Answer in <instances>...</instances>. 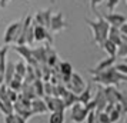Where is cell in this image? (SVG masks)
Instances as JSON below:
<instances>
[{"label":"cell","mask_w":127,"mask_h":123,"mask_svg":"<svg viewBox=\"0 0 127 123\" xmlns=\"http://www.w3.org/2000/svg\"><path fill=\"white\" fill-rule=\"evenodd\" d=\"M30 109H32V113H33V116H36V115H44V113L47 112L46 103H44V100L40 99V97H36V99L32 100Z\"/></svg>","instance_id":"15"},{"label":"cell","mask_w":127,"mask_h":123,"mask_svg":"<svg viewBox=\"0 0 127 123\" xmlns=\"http://www.w3.org/2000/svg\"><path fill=\"white\" fill-rule=\"evenodd\" d=\"M7 53H9V46L7 44L0 47V73L4 72V67H6V63H7Z\"/></svg>","instance_id":"27"},{"label":"cell","mask_w":127,"mask_h":123,"mask_svg":"<svg viewBox=\"0 0 127 123\" xmlns=\"http://www.w3.org/2000/svg\"><path fill=\"white\" fill-rule=\"evenodd\" d=\"M33 36H34V41H39V43L40 41H47L49 46H53V35L46 27L33 24Z\"/></svg>","instance_id":"8"},{"label":"cell","mask_w":127,"mask_h":123,"mask_svg":"<svg viewBox=\"0 0 127 123\" xmlns=\"http://www.w3.org/2000/svg\"><path fill=\"white\" fill-rule=\"evenodd\" d=\"M52 16H53V7L49 6L46 9H41L39 12H36L33 19H32V23L34 24V26H43V27L49 29Z\"/></svg>","instance_id":"4"},{"label":"cell","mask_w":127,"mask_h":123,"mask_svg":"<svg viewBox=\"0 0 127 123\" xmlns=\"http://www.w3.org/2000/svg\"><path fill=\"white\" fill-rule=\"evenodd\" d=\"M101 49H103L104 52L109 54L110 57H116V52H117V46H116L114 43H111L110 40H104L103 44H101Z\"/></svg>","instance_id":"25"},{"label":"cell","mask_w":127,"mask_h":123,"mask_svg":"<svg viewBox=\"0 0 127 123\" xmlns=\"http://www.w3.org/2000/svg\"><path fill=\"white\" fill-rule=\"evenodd\" d=\"M92 82L97 83L100 86H119L120 83H126L127 82V76H123L120 75L119 72L114 69V66L113 67H110L107 70L101 72V73H98V75H94L92 76Z\"/></svg>","instance_id":"2"},{"label":"cell","mask_w":127,"mask_h":123,"mask_svg":"<svg viewBox=\"0 0 127 123\" xmlns=\"http://www.w3.org/2000/svg\"><path fill=\"white\" fill-rule=\"evenodd\" d=\"M107 40H110L111 43H114L116 46H119L121 43V33L120 30L117 27H111L110 26V30H109V35H107Z\"/></svg>","instance_id":"20"},{"label":"cell","mask_w":127,"mask_h":123,"mask_svg":"<svg viewBox=\"0 0 127 123\" xmlns=\"http://www.w3.org/2000/svg\"><path fill=\"white\" fill-rule=\"evenodd\" d=\"M127 56V43L121 40V43L117 46V52H116V57H126Z\"/></svg>","instance_id":"29"},{"label":"cell","mask_w":127,"mask_h":123,"mask_svg":"<svg viewBox=\"0 0 127 123\" xmlns=\"http://www.w3.org/2000/svg\"><path fill=\"white\" fill-rule=\"evenodd\" d=\"M32 86H33V90H34L36 97L43 99V97H44V82H43L41 79H36L34 82L32 83Z\"/></svg>","instance_id":"23"},{"label":"cell","mask_w":127,"mask_h":123,"mask_svg":"<svg viewBox=\"0 0 127 123\" xmlns=\"http://www.w3.org/2000/svg\"><path fill=\"white\" fill-rule=\"evenodd\" d=\"M97 14V19L96 20H92V19H86V23L89 24V27L92 29L93 32V40L97 44L98 47L103 44L104 40H107V35H109L110 30V24L103 19V16L100 13L96 12Z\"/></svg>","instance_id":"1"},{"label":"cell","mask_w":127,"mask_h":123,"mask_svg":"<svg viewBox=\"0 0 127 123\" xmlns=\"http://www.w3.org/2000/svg\"><path fill=\"white\" fill-rule=\"evenodd\" d=\"M13 50L20 54V57L23 59L24 62L30 66H37V62L34 60L33 57V49L27 44H16V46L13 47Z\"/></svg>","instance_id":"7"},{"label":"cell","mask_w":127,"mask_h":123,"mask_svg":"<svg viewBox=\"0 0 127 123\" xmlns=\"http://www.w3.org/2000/svg\"><path fill=\"white\" fill-rule=\"evenodd\" d=\"M126 1H127V0H126Z\"/></svg>","instance_id":"45"},{"label":"cell","mask_w":127,"mask_h":123,"mask_svg":"<svg viewBox=\"0 0 127 123\" xmlns=\"http://www.w3.org/2000/svg\"><path fill=\"white\" fill-rule=\"evenodd\" d=\"M97 123H111V122H110V117L107 113L100 112V113H97Z\"/></svg>","instance_id":"32"},{"label":"cell","mask_w":127,"mask_h":123,"mask_svg":"<svg viewBox=\"0 0 127 123\" xmlns=\"http://www.w3.org/2000/svg\"><path fill=\"white\" fill-rule=\"evenodd\" d=\"M26 70H27V63L24 62L23 59H20L17 63H14V75H17V76H20L22 79H24Z\"/></svg>","instance_id":"26"},{"label":"cell","mask_w":127,"mask_h":123,"mask_svg":"<svg viewBox=\"0 0 127 123\" xmlns=\"http://www.w3.org/2000/svg\"><path fill=\"white\" fill-rule=\"evenodd\" d=\"M92 99H93L92 87H90V86H86V87H84V90L79 94V103H81V105H87V103H89Z\"/></svg>","instance_id":"24"},{"label":"cell","mask_w":127,"mask_h":123,"mask_svg":"<svg viewBox=\"0 0 127 123\" xmlns=\"http://www.w3.org/2000/svg\"><path fill=\"white\" fill-rule=\"evenodd\" d=\"M114 69L120 75H123V76H127V65L126 63H119V65H114Z\"/></svg>","instance_id":"34"},{"label":"cell","mask_w":127,"mask_h":123,"mask_svg":"<svg viewBox=\"0 0 127 123\" xmlns=\"http://www.w3.org/2000/svg\"><path fill=\"white\" fill-rule=\"evenodd\" d=\"M119 3H120V0H107V3H106L107 10L109 12H114V9L119 6Z\"/></svg>","instance_id":"35"},{"label":"cell","mask_w":127,"mask_h":123,"mask_svg":"<svg viewBox=\"0 0 127 123\" xmlns=\"http://www.w3.org/2000/svg\"><path fill=\"white\" fill-rule=\"evenodd\" d=\"M103 1H104V0H90V7H92L93 12H94V13L97 12V6H100Z\"/></svg>","instance_id":"38"},{"label":"cell","mask_w":127,"mask_h":123,"mask_svg":"<svg viewBox=\"0 0 127 123\" xmlns=\"http://www.w3.org/2000/svg\"><path fill=\"white\" fill-rule=\"evenodd\" d=\"M69 27V23L64 17L63 12H57L52 16V20H50V24H49V30L52 35H56V33H60Z\"/></svg>","instance_id":"5"},{"label":"cell","mask_w":127,"mask_h":123,"mask_svg":"<svg viewBox=\"0 0 127 123\" xmlns=\"http://www.w3.org/2000/svg\"><path fill=\"white\" fill-rule=\"evenodd\" d=\"M0 113H3L4 116L14 113V112H13V105H7L3 100H0Z\"/></svg>","instance_id":"30"},{"label":"cell","mask_w":127,"mask_h":123,"mask_svg":"<svg viewBox=\"0 0 127 123\" xmlns=\"http://www.w3.org/2000/svg\"><path fill=\"white\" fill-rule=\"evenodd\" d=\"M116 59L117 57H110V56H107L106 59L100 60L94 67H90V69H89V73H90L92 76H94V75H98V73H101V72L107 70L110 67H113V66L116 65Z\"/></svg>","instance_id":"10"},{"label":"cell","mask_w":127,"mask_h":123,"mask_svg":"<svg viewBox=\"0 0 127 123\" xmlns=\"http://www.w3.org/2000/svg\"><path fill=\"white\" fill-rule=\"evenodd\" d=\"M46 49H47V62H46V65L49 66L50 69H54V67L59 65V54H57V52L53 49V46L46 44Z\"/></svg>","instance_id":"17"},{"label":"cell","mask_w":127,"mask_h":123,"mask_svg":"<svg viewBox=\"0 0 127 123\" xmlns=\"http://www.w3.org/2000/svg\"><path fill=\"white\" fill-rule=\"evenodd\" d=\"M87 115H89V110L81 103H76L70 107V116H71V120L74 123H83L86 120Z\"/></svg>","instance_id":"9"},{"label":"cell","mask_w":127,"mask_h":123,"mask_svg":"<svg viewBox=\"0 0 127 123\" xmlns=\"http://www.w3.org/2000/svg\"><path fill=\"white\" fill-rule=\"evenodd\" d=\"M93 102H94V105H96V112H97V113L103 112L104 107L107 106V100L104 97V92H103V87H101V86L97 89L96 94L93 96Z\"/></svg>","instance_id":"14"},{"label":"cell","mask_w":127,"mask_h":123,"mask_svg":"<svg viewBox=\"0 0 127 123\" xmlns=\"http://www.w3.org/2000/svg\"><path fill=\"white\" fill-rule=\"evenodd\" d=\"M9 100L14 105V103L19 100V92H14V90H12V89H9Z\"/></svg>","instance_id":"37"},{"label":"cell","mask_w":127,"mask_h":123,"mask_svg":"<svg viewBox=\"0 0 127 123\" xmlns=\"http://www.w3.org/2000/svg\"><path fill=\"white\" fill-rule=\"evenodd\" d=\"M126 116H127V115H126ZM126 123H127V117H126Z\"/></svg>","instance_id":"44"},{"label":"cell","mask_w":127,"mask_h":123,"mask_svg":"<svg viewBox=\"0 0 127 123\" xmlns=\"http://www.w3.org/2000/svg\"><path fill=\"white\" fill-rule=\"evenodd\" d=\"M124 59H126V65H127V56H126V57H124Z\"/></svg>","instance_id":"43"},{"label":"cell","mask_w":127,"mask_h":123,"mask_svg":"<svg viewBox=\"0 0 127 123\" xmlns=\"http://www.w3.org/2000/svg\"><path fill=\"white\" fill-rule=\"evenodd\" d=\"M49 123H66L64 122V112H52L49 116Z\"/></svg>","instance_id":"28"},{"label":"cell","mask_w":127,"mask_h":123,"mask_svg":"<svg viewBox=\"0 0 127 123\" xmlns=\"http://www.w3.org/2000/svg\"><path fill=\"white\" fill-rule=\"evenodd\" d=\"M44 103H46L47 112H64L66 107L63 105V100L60 97H54V96H44L43 97Z\"/></svg>","instance_id":"12"},{"label":"cell","mask_w":127,"mask_h":123,"mask_svg":"<svg viewBox=\"0 0 127 123\" xmlns=\"http://www.w3.org/2000/svg\"><path fill=\"white\" fill-rule=\"evenodd\" d=\"M56 69L60 73V76H71L73 75V66L69 62H59Z\"/></svg>","instance_id":"19"},{"label":"cell","mask_w":127,"mask_h":123,"mask_svg":"<svg viewBox=\"0 0 127 123\" xmlns=\"http://www.w3.org/2000/svg\"><path fill=\"white\" fill-rule=\"evenodd\" d=\"M86 123H97V112L96 110L89 112V115L86 117Z\"/></svg>","instance_id":"33"},{"label":"cell","mask_w":127,"mask_h":123,"mask_svg":"<svg viewBox=\"0 0 127 123\" xmlns=\"http://www.w3.org/2000/svg\"><path fill=\"white\" fill-rule=\"evenodd\" d=\"M103 92H104V97L107 100V105L120 103L121 92L116 86H106V87H103Z\"/></svg>","instance_id":"13"},{"label":"cell","mask_w":127,"mask_h":123,"mask_svg":"<svg viewBox=\"0 0 127 123\" xmlns=\"http://www.w3.org/2000/svg\"><path fill=\"white\" fill-rule=\"evenodd\" d=\"M14 116H16V122H17V123H27V120L23 119L22 116H19V115H16V113H14Z\"/></svg>","instance_id":"41"},{"label":"cell","mask_w":127,"mask_h":123,"mask_svg":"<svg viewBox=\"0 0 127 123\" xmlns=\"http://www.w3.org/2000/svg\"><path fill=\"white\" fill-rule=\"evenodd\" d=\"M66 86V89L67 90H70V92H73L74 94H79L84 90V87H86V82H84V79L79 75V73H74L73 72V75H71V77H70V82L67 83V84H64Z\"/></svg>","instance_id":"6"},{"label":"cell","mask_w":127,"mask_h":123,"mask_svg":"<svg viewBox=\"0 0 127 123\" xmlns=\"http://www.w3.org/2000/svg\"><path fill=\"white\" fill-rule=\"evenodd\" d=\"M4 123H17L16 122V116H14V113L4 116Z\"/></svg>","instance_id":"39"},{"label":"cell","mask_w":127,"mask_h":123,"mask_svg":"<svg viewBox=\"0 0 127 123\" xmlns=\"http://www.w3.org/2000/svg\"><path fill=\"white\" fill-rule=\"evenodd\" d=\"M3 76H4V83H6V84H9V83L12 82V79L14 77V63H13V62H7L6 63Z\"/></svg>","instance_id":"22"},{"label":"cell","mask_w":127,"mask_h":123,"mask_svg":"<svg viewBox=\"0 0 127 123\" xmlns=\"http://www.w3.org/2000/svg\"><path fill=\"white\" fill-rule=\"evenodd\" d=\"M103 19L111 26V27H117V29H120L121 26L127 22V17L124 16V14L116 13V12H109L107 14L103 16Z\"/></svg>","instance_id":"11"},{"label":"cell","mask_w":127,"mask_h":123,"mask_svg":"<svg viewBox=\"0 0 127 123\" xmlns=\"http://www.w3.org/2000/svg\"><path fill=\"white\" fill-rule=\"evenodd\" d=\"M22 23H23V19H20L17 22H13L6 27V32H4V44H12V43H16L20 36V29H22Z\"/></svg>","instance_id":"3"},{"label":"cell","mask_w":127,"mask_h":123,"mask_svg":"<svg viewBox=\"0 0 127 123\" xmlns=\"http://www.w3.org/2000/svg\"><path fill=\"white\" fill-rule=\"evenodd\" d=\"M60 99L63 100V105L66 109H69V107H71L73 105H76V103H79V96L77 94H74L73 92H70V90H67L66 93L60 97Z\"/></svg>","instance_id":"18"},{"label":"cell","mask_w":127,"mask_h":123,"mask_svg":"<svg viewBox=\"0 0 127 123\" xmlns=\"http://www.w3.org/2000/svg\"><path fill=\"white\" fill-rule=\"evenodd\" d=\"M53 89L54 84H52L50 82H44V96H53Z\"/></svg>","instance_id":"36"},{"label":"cell","mask_w":127,"mask_h":123,"mask_svg":"<svg viewBox=\"0 0 127 123\" xmlns=\"http://www.w3.org/2000/svg\"><path fill=\"white\" fill-rule=\"evenodd\" d=\"M33 57L37 65H46L47 62V49L46 46H39L33 49Z\"/></svg>","instance_id":"16"},{"label":"cell","mask_w":127,"mask_h":123,"mask_svg":"<svg viewBox=\"0 0 127 123\" xmlns=\"http://www.w3.org/2000/svg\"><path fill=\"white\" fill-rule=\"evenodd\" d=\"M123 116V109H121V105L120 103H116L113 110L109 113V117H110V122L111 123H117L120 120V117Z\"/></svg>","instance_id":"21"},{"label":"cell","mask_w":127,"mask_h":123,"mask_svg":"<svg viewBox=\"0 0 127 123\" xmlns=\"http://www.w3.org/2000/svg\"><path fill=\"white\" fill-rule=\"evenodd\" d=\"M119 30H120L121 36H127V22H126L124 24H123V26H121V27H120Z\"/></svg>","instance_id":"40"},{"label":"cell","mask_w":127,"mask_h":123,"mask_svg":"<svg viewBox=\"0 0 127 123\" xmlns=\"http://www.w3.org/2000/svg\"><path fill=\"white\" fill-rule=\"evenodd\" d=\"M9 1H10V0H0V7H3V9H4V7L7 6V3H9Z\"/></svg>","instance_id":"42"},{"label":"cell","mask_w":127,"mask_h":123,"mask_svg":"<svg viewBox=\"0 0 127 123\" xmlns=\"http://www.w3.org/2000/svg\"><path fill=\"white\" fill-rule=\"evenodd\" d=\"M120 105H121V109H123V116H124V115H127V90L121 92Z\"/></svg>","instance_id":"31"}]
</instances>
